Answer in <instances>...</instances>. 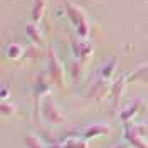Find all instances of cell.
Returning <instances> with one entry per match:
<instances>
[{
    "mask_svg": "<svg viewBox=\"0 0 148 148\" xmlns=\"http://www.w3.org/2000/svg\"><path fill=\"white\" fill-rule=\"evenodd\" d=\"M66 10H67V17L71 18L73 25L77 30V34L81 37H86L89 25H88V20H86V15L83 14V10L76 5H71V3H66Z\"/></svg>",
    "mask_w": 148,
    "mask_h": 148,
    "instance_id": "1",
    "label": "cell"
},
{
    "mask_svg": "<svg viewBox=\"0 0 148 148\" xmlns=\"http://www.w3.org/2000/svg\"><path fill=\"white\" fill-rule=\"evenodd\" d=\"M49 61H51V77H54L57 84H62V69H61L59 61L56 59V54L52 49L49 51Z\"/></svg>",
    "mask_w": 148,
    "mask_h": 148,
    "instance_id": "2",
    "label": "cell"
},
{
    "mask_svg": "<svg viewBox=\"0 0 148 148\" xmlns=\"http://www.w3.org/2000/svg\"><path fill=\"white\" fill-rule=\"evenodd\" d=\"M44 9H46V0H34V7H32V18L34 20H39L44 14Z\"/></svg>",
    "mask_w": 148,
    "mask_h": 148,
    "instance_id": "3",
    "label": "cell"
},
{
    "mask_svg": "<svg viewBox=\"0 0 148 148\" xmlns=\"http://www.w3.org/2000/svg\"><path fill=\"white\" fill-rule=\"evenodd\" d=\"M27 36L32 42L40 44V34H39V27H37L36 24H29L27 25Z\"/></svg>",
    "mask_w": 148,
    "mask_h": 148,
    "instance_id": "4",
    "label": "cell"
},
{
    "mask_svg": "<svg viewBox=\"0 0 148 148\" xmlns=\"http://www.w3.org/2000/svg\"><path fill=\"white\" fill-rule=\"evenodd\" d=\"M7 54L9 57H18V56L22 54V46H18V44H10L7 47Z\"/></svg>",
    "mask_w": 148,
    "mask_h": 148,
    "instance_id": "5",
    "label": "cell"
}]
</instances>
